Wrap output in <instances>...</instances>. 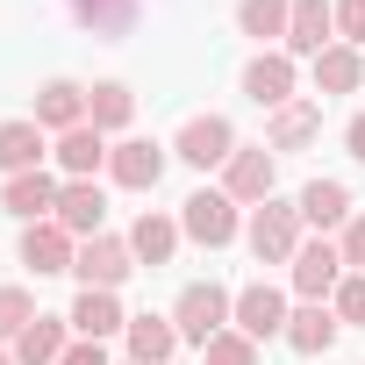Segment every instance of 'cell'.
Wrapping results in <instances>:
<instances>
[{"instance_id": "cell-31", "label": "cell", "mask_w": 365, "mask_h": 365, "mask_svg": "<svg viewBox=\"0 0 365 365\" xmlns=\"http://www.w3.org/2000/svg\"><path fill=\"white\" fill-rule=\"evenodd\" d=\"M336 8V36L344 43H365V0H329Z\"/></svg>"}, {"instance_id": "cell-16", "label": "cell", "mask_w": 365, "mask_h": 365, "mask_svg": "<svg viewBox=\"0 0 365 365\" xmlns=\"http://www.w3.org/2000/svg\"><path fill=\"white\" fill-rule=\"evenodd\" d=\"M29 122H36V129H58V136H65V129H79V122H86V86L51 79V86L36 93V115H29Z\"/></svg>"}, {"instance_id": "cell-35", "label": "cell", "mask_w": 365, "mask_h": 365, "mask_svg": "<svg viewBox=\"0 0 365 365\" xmlns=\"http://www.w3.org/2000/svg\"><path fill=\"white\" fill-rule=\"evenodd\" d=\"M0 365H15V358H8V351H0Z\"/></svg>"}, {"instance_id": "cell-5", "label": "cell", "mask_w": 365, "mask_h": 365, "mask_svg": "<svg viewBox=\"0 0 365 365\" xmlns=\"http://www.w3.org/2000/svg\"><path fill=\"white\" fill-rule=\"evenodd\" d=\"M336 287H344V251H336L329 237L301 244V251H294V294H301V301H329Z\"/></svg>"}, {"instance_id": "cell-29", "label": "cell", "mask_w": 365, "mask_h": 365, "mask_svg": "<svg viewBox=\"0 0 365 365\" xmlns=\"http://www.w3.org/2000/svg\"><path fill=\"white\" fill-rule=\"evenodd\" d=\"M208 365H258V344L244 329H222V336H208Z\"/></svg>"}, {"instance_id": "cell-7", "label": "cell", "mask_w": 365, "mask_h": 365, "mask_svg": "<svg viewBox=\"0 0 365 365\" xmlns=\"http://www.w3.org/2000/svg\"><path fill=\"white\" fill-rule=\"evenodd\" d=\"M237 329H244L251 344L287 336V294H279V287H265V279H251V287L237 294Z\"/></svg>"}, {"instance_id": "cell-1", "label": "cell", "mask_w": 365, "mask_h": 365, "mask_svg": "<svg viewBox=\"0 0 365 365\" xmlns=\"http://www.w3.org/2000/svg\"><path fill=\"white\" fill-rule=\"evenodd\" d=\"M230 315H237V294H222L215 279H194L187 294H179V308H172V329L187 336V344H201V351H208V336H222V329H230Z\"/></svg>"}, {"instance_id": "cell-32", "label": "cell", "mask_w": 365, "mask_h": 365, "mask_svg": "<svg viewBox=\"0 0 365 365\" xmlns=\"http://www.w3.org/2000/svg\"><path fill=\"white\" fill-rule=\"evenodd\" d=\"M336 251H344V272H365V215L344 222V244H336Z\"/></svg>"}, {"instance_id": "cell-2", "label": "cell", "mask_w": 365, "mask_h": 365, "mask_svg": "<svg viewBox=\"0 0 365 365\" xmlns=\"http://www.w3.org/2000/svg\"><path fill=\"white\" fill-rule=\"evenodd\" d=\"M244 237H251L258 265H294V251H301V208L294 201H258Z\"/></svg>"}, {"instance_id": "cell-34", "label": "cell", "mask_w": 365, "mask_h": 365, "mask_svg": "<svg viewBox=\"0 0 365 365\" xmlns=\"http://www.w3.org/2000/svg\"><path fill=\"white\" fill-rule=\"evenodd\" d=\"M344 143H351V158L365 165V115H351V129H344Z\"/></svg>"}, {"instance_id": "cell-4", "label": "cell", "mask_w": 365, "mask_h": 365, "mask_svg": "<svg viewBox=\"0 0 365 365\" xmlns=\"http://www.w3.org/2000/svg\"><path fill=\"white\" fill-rule=\"evenodd\" d=\"M72 272H79L86 287L115 294V287L136 272V251H129V237H86V244H79V258H72Z\"/></svg>"}, {"instance_id": "cell-18", "label": "cell", "mask_w": 365, "mask_h": 365, "mask_svg": "<svg viewBox=\"0 0 365 365\" xmlns=\"http://www.w3.org/2000/svg\"><path fill=\"white\" fill-rule=\"evenodd\" d=\"M365 86V58H358V43H329L322 58H315V93L329 101V93H358Z\"/></svg>"}, {"instance_id": "cell-23", "label": "cell", "mask_w": 365, "mask_h": 365, "mask_svg": "<svg viewBox=\"0 0 365 365\" xmlns=\"http://www.w3.org/2000/svg\"><path fill=\"white\" fill-rule=\"evenodd\" d=\"M58 165H65L72 179H93V172L108 165V143H101V129H93V122L65 129V136H58Z\"/></svg>"}, {"instance_id": "cell-11", "label": "cell", "mask_w": 365, "mask_h": 365, "mask_svg": "<svg viewBox=\"0 0 365 365\" xmlns=\"http://www.w3.org/2000/svg\"><path fill=\"white\" fill-rule=\"evenodd\" d=\"M244 93H251L258 108H272V115H279V108L294 101V58H287V51L251 58V65H244Z\"/></svg>"}, {"instance_id": "cell-20", "label": "cell", "mask_w": 365, "mask_h": 365, "mask_svg": "<svg viewBox=\"0 0 365 365\" xmlns=\"http://www.w3.org/2000/svg\"><path fill=\"white\" fill-rule=\"evenodd\" d=\"M301 222H315V230H344L351 222V194H344V179H315V187H301Z\"/></svg>"}, {"instance_id": "cell-19", "label": "cell", "mask_w": 365, "mask_h": 365, "mask_svg": "<svg viewBox=\"0 0 365 365\" xmlns=\"http://www.w3.org/2000/svg\"><path fill=\"white\" fill-rule=\"evenodd\" d=\"M65 322L72 315H36L22 336H15V365H58L72 344H65Z\"/></svg>"}, {"instance_id": "cell-25", "label": "cell", "mask_w": 365, "mask_h": 365, "mask_svg": "<svg viewBox=\"0 0 365 365\" xmlns=\"http://www.w3.org/2000/svg\"><path fill=\"white\" fill-rule=\"evenodd\" d=\"M129 251H136V265H165V258L179 251V222H165V215H136Z\"/></svg>"}, {"instance_id": "cell-8", "label": "cell", "mask_w": 365, "mask_h": 365, "mask_svg": "<svg viewBox=\"0 0 365 365\" xmlns=\"http://www.w3.org/2000/svg\"><path fill=\"white\" fill-rule=\"evenodd\" d=\"M179 158H187V165H230L237 158V129L222 122V115H194L187 129H179Z\"/></svg>"}, {"instance_id": "cell-6", "label": "cell", "mask_w": 365, "mask_h": 365, "mask_svg": "<svg viewBox=\"0 0 365 365\" xmlns=\"http://www.w3.org/2000/svg\"><path fill=\"white\" fill-rule=\"evenodd\" d=\"M272 179H279V165H272V150L258 143V150H237V158L222 165V194H230L237 208H244V201L258 208V201H272Z\"/></svg>"}, {"instance_id": "cell-21", "label": "cell", "mask_w": 365, "mask_h": 365, "mask_svg": "<svg viewBox=\"0 0 365 365\" xmlns=\"http://www.w3.org/2000/svg\"><path fill=\"white\" fill-rule=\"evenodd\" d=\"M72 329L101 344V336H115V329H129V315H122V301H115V294H101V287H86V294L72 301Z\"/></svg>"}, {"instance_id": "cell-13", "label": "cell", "mask_w": 365, "mask_h": 365, "mask_svg": "<svg viewBox=\"0 0 365 365\" xmlns=\"http://www.w3.org/2000/svg\"><path fill=\"white\" fill-rule=\"evenodd\" d=\"M108 172H115V187H129V194H150L158 187V179H165V150L158 143H115L108 150Z\"/></svg>"}, {"instance_id": "cell-33", "label": "cell", "mask_w": 365, "mask_h": 365, "mask_svg": "<svg viewBox=\"0 0 365 365\" xmlns=\"http://www.w3.org/2000/svg\"><path fill=\"white\" fill-rule=\"evenodd\" d=\"M58 365H108V351H101V344H93V336H79V344H72V351H65V358H58Z\"/></svg>"}, {"instance_id": "cell-12", "label": "cell", "mask_w": 365, "mask_h": 365, "mask_svg": "<svg viewBox=\"0 0 365 365\" xmlns=\"http://www.w3.org/2000/svg\"><path fill=\"white\" fill-rule=\"evenodd\" d=\"M58 179L51 172H15L8 179V194H0V208H8V215H22V222H51L58 215Z\"/></svg>"}, {"instance_id": "cell-17", "label": "cell", "mask_w": 365, "mask_h": 365, "mask_svg": "<svg viewBox=\"0 0 365 365\" xmlns=\"http://www.w3.org/2000/svg\"><path fill=\"white\" fill-rule=\"evenodd\" d=\"M315 136H322V101H287L272 115V129H265V150H301Z\"/></svg>"}, {"instance_id": "cell-28", "label": "cell", "mask_w": 365, "mask_h": 365, "mask_svg": "<svg viewBox=\"0 0 365 365\" xmlns=\"http://www.w3.org/2000/svg\"><path fill=\"white\" fill-rule=\"evenodd\" d=\"M29 322H36V301H29L22 287H0V344H15Z\"/></svg>"}, {"instance_id": "cell-22", "label": "cell", "mask_w": 365, "mask_h": 365, "mask_svg": "<svg viewBox=\"0 0 365 365\" xmlns=\"http://www.w3.org/2000/svg\"><path fill=\"white\" fill-rule=\"evenodd\" d=\"M0 172H43V129L36 122H0Z\"/></svg>"}, {"instance_id": "cell-30", "label": "cell", "mask_w": 365, "mask_h": 365, "mask_svg": "<svg viewBox=\"0 0 365 365\" xmlns=\"http://www.w3.org/2000/svg\"><path fill=\"white\" fill-rule=\"evenodd\" d=\"M329 308H336V322H365V272H344V287L329 294Z\"/></svg>"}, {"instance_id": "cell-14", "label": "cell", "mask_w": 365, "mask_h": 365, "mask_svg": "<svg viewBox=\"0 0 365 365\" xmlns=\"http://www.w3.org/2000/svg\"><path fill=\"white\" fill-rule=\"evenodd\" d=\"M72 258H79V237H72V230H58V222H29V237H22V265H36V272H72Z\"/></svg>"}, {"instance_id": "cell-27", "label": "cell", "mask_w": 365, "mask_h": 365, "mask_svg": "<svg viewBox=\"0 0 365 365\" xmlns=\"http://www.w3.org/2000/svg\"><path fill=\"white\" fill-rule=\"evenodd\" d=\"M287 15H294V0H237V29L244 36H287Z\"/></svg>"}, {"instance_id": "cell-10", "label": "cell", "mask_w": 365, "mask_h": 365, "mask_svg": "<svg viewBox=\"0 0 365 365\" xmlns=\"http://www.w3.org/2000/svg\"><path fill=\"white\" fill-rule=\"evenodd\" d=\"M101 215H108V194L93 187V179H65V194H58V215H51V222L72 230V237L86 244V237H101Z\"/></svg>"}, {"instance_id": "cell-9", "label": "cell", "mask_w": 365, "mask_h": 365, "mask_svg": "<svg viewBox=\"0 0 365 365\" xmlns=\"http://www.w3.org/2000/svg\"><path fill=\"white\" fill-rule=\"evenodd\" d=\"M329 29H336V8H329V0H294V15H287V51L315 65V58L329 51Z\"/></svg>"}, {"instance_id": "cell-24", "label": "cell", "mask_w": 365, "mask_h": 365, "mask_svg": "<svg viewBox=\"0 0 365 365\" xmlns=\"http://www.w3.org/2000/svg\"><path fill=\"white\" fill-rule=\"evenodd\" d=\"M172 351H179V329L165 315H129V358L136 365H165Z\"/></svg>"}, {"instance_id": "cell-26", "label": "cell", "mask_w": 365, "mask_h": 365, "mask_svg": "<svg viewBox=\"0 0 365 365\" xmlns=\"http://www.w3.org/2000/svg\"><path fill=\"white\" fill-rule=\"evenodd\" d=\"M129 115H136V93H129V86H115V79H108V86H93V93H86V122H93L101 136H108V129H122Z\"/></svg>"}, {"instance_id": "cell-15", "label": "cell", "mask_w": 365, "mask_h": 365, "mask_svg": "<svg viewBox=\"0 0 365 365\" xmlns=\"http://www.w3.org/2000/svg\"><path fill=\"white\" fill-rule=\"evenodd\" d=\"M336 329H344V322H336V308H329V301H308V308H294V315H287V344H294L301 358H322V351L336 344Z\"/></svg>"}, {"instance_id": "cell-3", "label": "cell", "mask_w": 365, "mask_h": 365, "mask_svg": "<svg viewBox=\"0 0 365 365\" xmlns=\"http://www.w3.org/2000/svg\"><path fill=\"white\" fill-rule=\"evenodd\" d=\"M179 230H187L194 244H208V251H222V244L237 237V201H230L222 187H201V194H187V215H179Z\"/></svg>"}]
</instances>
